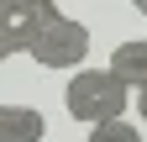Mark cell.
Here are the masks:
<instances>
[{
    "label": "cell",
    "mask_w": 147,
    "mask_h": 142,
    "mask_svg": "<svg viewBox=\"0 0 147 142\" xmlns=\"http://www.w3.org/2000/svg\"><path fill=\"white\" fill-rule=\"evenodd\" d=\"M63 105L74 121H84V126H105V121H126V105L131 95L121 90V79L110 74V68H74L68 90H63Z\"/></svg>",
    "instance_id": "1"
},
{
    "label": "cell",
    "mask_w": 147,
    "mask_h": 142,
    "mask_svg": "<svg viewBox=\"0 0 147 142\" xmlns=\"http://www.w3.org/2000/svg\"><path fill=\"white\" fill-rule=\"evenodd\" d=\"M32 63L42 68H84L89 63V26H79L63 5H42V26H37V37L26 47Z\"/></svg>",
    "instance_id": "2"
},
{
    "label": "cell",
    "mask_w": 147,
    "mask_h": 142,
    "mask_svg": "<svg viewBox=\"0 0 147 142\" xmlns=\"http://www.w3.org/2000/svg\"><path fill=\"white\" fill-rule=\"evenodd\" d=\"M37 26H42V0H0V32H5L11 53H26Z\"/></svg>",
    "instance_id": "3"
},
{
    "label": "cell",
    "mask_w": 147,
    "mask_h": 142,
    "mask_svg": "<svg viewBox=\"0 0 147 142\" xmlns=\"http://www.w3.org/2000/svg\"><path fill=\"white\" fill-rule=\"evenodd\" d=\"M110 74L121 79V90L131 95V90H147V37H137V42H121L116 53H110Z\"/></svg>",
    "instance_id": "4"
},
{
    "label": "cell",
    "mask_w": 147,
    "mask_h": 142,
    "mask_svg": "<svg viewBox=\"0 0 147 142\" xmlns=\"http://www.w3.org/2000/svg\"><path fill=\"white\" fill-rule=\"evenodd\" d=\"M47 121L37 105H0V142H42Z\"/></svg>",
    "instance_id": "5"
},
{
    "label": "cell",
    "mask_w": 147,
    "mask_h": 142,
    "mask_svg": "<svg viewBox=\"0 0 147 142\" xmlns=\"http://www.w3.org/2000/svg\"><path fill=\"white\" fill-rule=\"evenodd\" d=\"M89 142H142V132L131 121H105V126H89Z\"/></svg>",
    "instance_id": "6"
},
{
    "label": "cell",
    "mask_w": 147,
    "mask_h": 142,
    "mask_svg": "<svg viewBox=\"0 0 147 142\" xmlns=\"http://www.w3.org/2000/svg\"><path fill=\"white\" fill-rule=\"evenodd\" d=\"M137 116L147 121V90H137Z\"/></svg>",
    "instance_id": "7"
},
{
    "label": "cell",
    "mask_w": 147,
    "mask_h": 142,
    "mask_svg": "<svg viewBox=\"0 0 147 142\" xmlns=\"http://www.w3.org/2000/svg\"><path fill=\"white\" fill-rule=\"evenodd\" d=\"M5 58H16V53H11V42H5V32H0V63H5Z\"/></svg>",
    "instance_id": "8"
},
{
    "label": "cell",
    "mask_w": 147,
    "mask_h": 142,
    "mask_svg": "<svg viewBox=\"0 0 147 142\" xmlns=\"http://www.w3.org/2000/svg\"><path fill=\"white\" fill-rule=\"evenodd\" d=\"M142 16H147V5H142Z\"/></svg>",
    "instance_id": "9"
}]
</instances>
